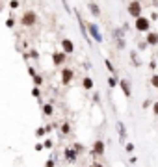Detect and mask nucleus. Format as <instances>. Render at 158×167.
Masks as SVG:
<instances>
[{"instance_id": "nucleus-6", "label": "nucleus", "mask_w": 158, "mask_h": 167, "mask_svg": "<svg viewBox=\"0 0 158 167\" xmlns=\"http://www.w3.org/2000/svg\"><path fill=\"white\" fill-rule=\"evenodd\" d=\"M104 152H106L104 141H102V139H95V143L91 147V154H93V156H102Z\"/></svg>"}, {"instance_id": "nucleus-32", "label": "nucleus", "mask_w": 158, "mask_h": 167, "mask_svg": "<svg viewBox=\"0 0 158 167\" xmlns=\"http://www.w3.org/2000/svg\"><path fill=\"white\" fill-rule=\"evenodd\" d=\"M89 167H104V165H102L100 162H93V164H91V165H89Z\"/></svg>"}, {"instance_id": "nucleus-20", "label": "nucleus", "mask_w": 158, "mask_h": 167, "mask_svg": "<svg viewBox=\"0 0 158 167\" xmlns=\"http://www.w3.org/2000/svg\"><path fill=\"white\" fill-rule=\"evenodd\" d=\"M106 69H108V71H110V73H112V74H114V71H116V69H114V65H112V62H110V60H106Z\"/></svg>"}, {"instance_id": "nucleus-25", "label": "nucleus", "mask_w": 158, "mask_h": 167, "mask_svg": "<svg viewBox=\"0 0 158 167\" xmlns=\"http://www.w3.org/2000/svg\"><path fill=\"white\" fill-rule=\"evenodd\" d=\"M130 56H132V62H134V65H136V67H138V65H141V63L138 62V56H136V52H132Z\"/></svg>"}, {"instance_id": "nucleus-29", "label": "nucleus", "mask_w": 158, "mask_h": 167, "mask_svg": "<svg viewBox=\"0 0 158 167\" xmlns=\"http://www.w3.org/2000/svg\"><path fill=\"white\" fill-rule=\"evenodd\" d=\"M153 113H155V115H158V100L153 104Z\"/></svg>"}, {"instance_id": "nucleus-19", "label": "nucleus", "mask_w": 158, "mask_h": 167, "mask_svg": "<svg viewBox=\"0 0 158 167\" xmlns=\"http://www.w3.org/2000/svg\"><path fill=\"white\" fill-rule=\"evenodd\" d=\"M151 85L158 89V74H153V76H151Z\"/></svg>"}, {"instance_id": "nucleus-27", "label": "nucleus", "mask_w": 158, "mask_h": 167, "mask_svg": "<svg viewBox=\"0 0 158 167\" xmlns=\"http://www.w3.org/2000/svg\"><path fill=\"white\" fill-rule=\"evenodd\" d=\"M43 145H45V148H50V147H52V139H45Z\"/></svg>"}, {"instance_id": "nucleus-8", "label": "nucleus", "mask_w": 158, "mask_h": 167, "mask_svg": "<svg viewBox=\"0 0 158 167\" xmlns=\"http://www.w3.org/2000/svg\"><path fill=\"white\" fill-rule=\"evenodd\" d=\"M63 156H65V160H67L69 164H75L76 158H78V152L71 147V148H65V150H63Z\"/></svg>"}, {"instance_id": "nucleus-1", "label": "nucleus", "mask_w": 158, "mask_h": 167, "mask_svg": "<svg viewBox=\"0 0 158 167\" xmlns=\"http://www.w3.org/2000/svg\"><path fill=\"white\" fill-rule=\"evenodd\" d=\"M36 22H37V13H36V11L28 9V11L22 13V17H20V24H22V26H28V28H30V26H34Z\"/></svg>"}, {"instance_id": "nucleus-3", "label": "nucleus", "mask_w": 158, "mask_h": 167, "mask_svg": "<svg viewBox=\"0 0 158 167\" xmlns=\"http://www.w3.org/2000/svg\"><path fill=\"white\" fill-rule=\"evenodd\" d=\"M127 11H128V15H130V17L138 19V17H141V4L136 2V0H132V2L127 6Z\"/></svg>"}, {"instance_id": "nucleus-4", "label": "nucleus", "mask_w": 158, "mask_h": 167, "mask_svg": "<svg viewBox=\"0 0 158 167\" xmlns=\"http://www.w3.org/2000/svg\"><path fill=\"white\" fill-rule=\"evenodd\" d=\"M86 28H87V34L91 35V39H95L97 43H102V35H100L99 26H97L95 22H89V24H86Z\"/></svg>"}, {"instance_id": "nucleus-14", "label": "nucleus", "mask_w": 158, "mask_h": 167, "mask_svg": "<svg viewBox=\"0 0 158 167\" xmlns=\"http://www.w3.org/2000/svg\"><path fill=\"white\" fill-rule=\"evenodd\" d=\"M82 87H84L86 91H91V89H93V80H91L89 76H86V78L82 80Z\"/></svg>"}, {"instance_id": "nucleus-15", "label": "nucleus", "mask_w": 158, "mask_h": 167, "mask_svg": "<svg viewBox=\"0 0 158 167\" xmlns=\"http://www.w3.org/2000/svg\"><path fill=\"white\" fill-rule=\"evenodd\" d=\"M43 113L47 115V117H50L52 113H54V108H52V104L48 102V104H43Z\"/></svg>"}, {"instance_id": "nucleus-26", "label": "nucleus", "mask_w": 158, "mask_h": 167, "mask_svg": "<svg viewBox=\"0 0 158 167\" xmlns=\"http://www.w3.org/2000/svg\"><path fill=\"white\" fill-rule=\"evenodd\" d=\"M125 148H127V152H132L134 150V145L132 143H125Z\"/></svg>"}, {"instance_id": "nucleus-22", "label": "nucleus", "mask_w": 158, "mask_h": 167, "mask_svg": "<svg viewBox=\"0 0 158 167\" xmlns=\"http://www.w3.org/2000/svg\"><path fill=\"white\" fill-rule=\"evenodd\" d=\"M73 148H75V150H76L78 154H80V152H84V147L80 145V143H75V145H73Z\"/></svg>"}, {"instance_id": "nucleus-11", "label": "nucleus", "mask_w": 158, "mask_h": 167, "mask_svg": "<svg viewBox=\"0 0 158 167\" xmlns=\"http://www.w3.org/2000/svg\"><path fill=\"white\" fill-rule=\"evenodd\" d=\"M119 85H121V89H123V93H125V97L128 99L132 93H130V84L127 82V80H119Z\"/></svg>"}, {"instance_id": "nucleus-35", "label": "nucleus", "mask_w": 158, "mask_h": 167, "mask_svg": "<svg viewBox=\"0 0 158 167\" xmlns=\"http://www.w3.org/2000/svg\"><path fill=\"white\" fill-rule=\"evenodd\" d=\"M136 2H141V0H136Z\"/></svg>"}, {"instance_id": "nucleus-18", "label": "nucleus", "mask_w": 158, "mask_h": 167, "mask_svg": "<svg viewBox=\"0 0 158 167\" xmlns=\"http://www.w3.org/2000/svg\"><path fill=\"white\" fill-rule=\"evenodd\" d=\"M32 78H34V85H36V87H39L41 84H43V78H41L39 74H36V76H32Z\"/></svg>"}, {"instance_id": "nucleus-30", "label": "nucleus", "mask_w": 158, "mask_h": 167, "mask_svg": "<svg viewBox=\"0 0 158 167\" xmlns=\"http://www.w3.org/2000/svg\"><path fill=\"white\" fill-rule=\"evenodd\" d=\"M43 148H45V145H43V143H36V150H37V152H39V150H43Z\"/></svg>"}, {"instance_id": "nucleus-7", "label": "nucleus", "mask_w": 158, "mask_h": 167, "mask_svg": "<svg viewBox=\"0 0 158 167\" xmlns=\"http://www.w3.org/2000/svg\"><path fill=\"white\" fill-rule=\"evenodd\" d=\"M67 62V54H65V52H63V50H56V52H54V54H52V63H54V65H63V63Z\"/></svg>"}, {"instance_id": "nucleus-28", "label": "nucleus", "mask_w": 158, "mask_h": 167, "mask_svg": "<svg viewBox=\"0 0 158 167\" xmlns=\"http://www.w3.org/2000/svg\"><path fill=\"white\" fill-rule=\"evenodd\" d=\"M13 24H15L13 19H8V21H6V26H8V28H13Z\"/></svg>"}, {"instance_id": "nucleus-24", "label": "nucleus", "mask_w": 158, "mask_h": 167, "mask_svg": "<svg viewBox=\"0 0 158 167\" xmlns=\"http://www.w3.org/2000/svg\"><path fill=\"white\" fill-rule=\"evenodd\" d=\"M9 8H11V9H17V8H19V0H11V2H9Z\"/></svg>"}, {"instance_id": "nucleus-9", "label": "nucleus", "mask_w": 158, "mask_h": 167, "mask_svg": "<svg viewBox=\"0 0 158 167\" xmlns=\"http://www.w3.org/2000/svg\"><path fill=\"white\" fill-rule=\"evenodd\" d=\"M61 50H63L65 54H73V52H75V43L71 41V39H63V41H61Z\"/></svg>"}, {"instance_id": "nucleus-21", "label": "nucleus", "mask_w": 158, "mask_h": 167, "mask_svg": "<svg viewBox=\"0 0 158 167\" xmlns=\"http://www.w3.org/2000/svg\"><path fill=\"white\" fill-rule=\"evenodd\" d=\"M32 95H34L36 99H39V97H41V91H39V87H34V89H32Z\"/></svg>"}, {"instance_id": "nucleus-33", "label": "nucleus", "mask_w": 158, "mask_h": 167, "mask_svg": "<svg viewBox=\"0 0 158 167\" xmlns=\"http://www.w3.org/2000/svg\"><path fill=\"white\" fill-rule=\"evenodd\" d=\"M145 46H147V41H143V43H139V50H145Z\"/></svg>"}, {"instance_id": "nucleus-16", "label": "nucleus", "mask_w": 158, "mask_h": 167, "mask_svg": "<svg viewBox=\"0 0 158 167\" xmlns=\"http://www.w3.org/2000/svg\"><path fill=\"white\" fill-rule=\"evenodd\" d=\"M61 134H63V136H69V134H71V125H69V123H63V125H61Z\"/></svg>"}, {"instance_id": "nucleus-5", "label": "nucleus", "mask_w": 158, "mask_h": 167, "mask_svg": "<svg viewBox=\"0 0 158 167\" xmlns=\"http://www.w3.org/2000/svg\"><path fill=\"white\" fill-rule=\"evenodd\" d=\"M73 78H75V71L71 69V67H63L61 69V84H71L73 82Z\"/></svg>"}, {"instance_id": "nucleus-12", "label": "nucleus", "mask_w": 158, "mask_h": 167, "mask_svg": "<svg viewBox=\"0 0 158 167\" xmlns=\"http://www.w3.org/2000/svg\"><path fill=\"white\" fill-rule=\"evenodd\" d=\"M117 130H119V139H121V143H125V141H127V132H125V125H123V123H117Z\"/></svg>"}, {"instance_id": "nucleus-34", "label": "nucleus", "mask_w": 158, "mask_h": 167, "mask_svg": "<svg viewBox=\"0 0 158 167\" xmlns=\"http://www.w3.org/2000/svg\"><path fill=\"white\" fill-rule=\"evenodd\" d=\"M28 73H30L32 76H36V71H34V67H28Z\"/></svg>"}, {"instance_id": "nucleus-31", "label": "nucleus", "mask_w": 158, "mask_h": 167, "mask_svg": "<svg viewBox=\"0 0 158 167\" xmlns=\"http://www.w3.org/2000/svg\"><path fill=\"white\" fill-rule=\"evenodd\" d=\"M45 167H54V160H47V164H45Z\"/></svg>"}, {"instance_id": "nucleus-2", "label": "nucleus", "mask_w": 158, "mask_h": 167, "mask_svg": "<svg viewBox=\"0 0 158 167\" xmlns=\"http://www.w3.org/2000/svg\"><path fill=\"white\" fill-rule=\"evenodd\" d=\"M134 28H136L138 32H151V21H149V19H145V17L141 15V17H138V19H136V22H134Z\"/></svg>"}, {"instance_id": "nucleus-10", "label": "nucleus", "mask_w": 158, "mask_h": 167, "mask_svg": "<svg viewBox=\"0 0 158 167\" xmlns=\"http://www.w3.org/2000/svg\"><path fill=\"white\" fill-rule=\"evenodd\" d=\"M147 45H151V46H156L158 45V34L156 32H147Z\"/></svg>"}, {"instance_id": "nucleus-17", "label": "nucleus", "mask_w": 158, "mask_h": 167, "mask_svg": "<svg viewBox=\"0 0 158 167\" xmlns=\"http://www.w3.org/2000/svg\"><path fill=\"white\" fill-rule=\"evenodd\" d=\"M117 84H119V80L116 76H110V78H108V85H110V87H116Z\"/></svg>"}, {"instance_id": "nucleus-13", "label": "nucleus", "mask_w": 158, "mask_h": 167, "mask_svg": "<svg viewBox=\"0 0 158 167\" xmlns=\"http://www.w3.org/2000/svg\"><path fill=\"white\" fill-rule=\"evenodd\" d=\"M87 8H89V11H91V15H93V17H99V15H100V9H99V6H97L95 2H89V4H87Z\"/></svg>"}, {"instance_id": "nucleus-23", "label": "nucleus", "mask_w": 158, "mask_h": 167, "mask_svg": "<svg viewBox=\"0 0 158 167\" xmlns=\"http://www.w3.org/2000/svg\"><path fill=\"white\" fill-rule=\"evenodd\" d=\"M45 132H47L45 128H37V130H36V136H37V137H43V136H45Z\"/></svg>"}]
</instances>
